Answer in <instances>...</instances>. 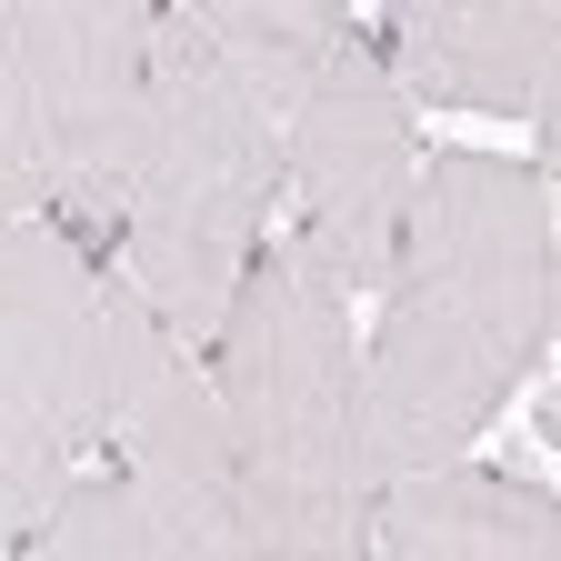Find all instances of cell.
<instances>
[{
    "instance_id": "1",
    "label": "cell",
    "mask_w": 561,
    "mask_h": 561,
    "mask_svg": "<svg viewBox=\"0 0 561 561\" xmlns=\"http://www.w3.org/2000/svg\"><path fill=\"white\" fill-rule=\"evenodd\" d=\"M210 411L241 471L261 561H371V461H362V311L280 241H261L221 341L201 351Z\"/></svg>"
},
{
    "instance_id": "2",
    "label": "cell",
    "mask_w": 561,
    "mask_h": 561,
    "mask_svg": "<svg viewBox=\"0 0 561 561\" xmlns=\"http://www.w3.org/2000/svg\"><path fill=\"white\" fill-rule=\"evenodd\" d=\"M271 221H280V121L191 41L181 11H161V31H151V121H140L101 271L161 321L171 351L201 362L221 341Z\"/></svg>"
},
{
    "instance_id": "3",
    "label": "cell",
    "mask_w": 561,
    "mask_h": 561,
    "mask_svg": "<svg viewBox=\"0 0 561 561\" xmlns=\"http://www.w3.org/2000/svg\"><path fill=\"white\" fill-rule=\"evenodd\" d=\"M111 432V280L60 221H0V551L101 461Z\"/></svg>"
},
{
    "instance_id": "4",
    "label": "cell",
    "mask_w": 561,
    "mask_h": 561,
    "mask_svg": "<svg viewBox=\"0 0 561 561\" xmlns=\"http://www.w3.org/2000/svg\"><path fill=\"white\" fill-rule=\"evenodd\" d=\"M391 280L421 291V301H442V311H461V321H481L522 371H541L551 362V331H561L551 171L541 161H512V151H471V140L421 151Z\"/></svg>"
},
{
    "instance_id": "5",
    "label": "cell",
    "mask_w": 561,
    "mask_h": 561,
    "mask_svg": "<svg viewBox=\"0 0 561 561\" xmlns=\"http://www.w3.org/2000/svg\"><path fill=\"white\" fill-rule=\"evenodd\" d=\"M421 151H432V140H421V111L391 91L371 41H351L311 81V101L280 121V241H291L351 311H371L381 280H391Z\"/></svg>"
},
{
    "instance_id": "6",
    "label": "cell",
    "mask_w": 561,
    "mask_h": 561,
    "mask_svg": "<svg viewBox=\"0 0 561 561\" xmlns=\"http://www.w3.org/2000/svg\"><path fill=\"white\" fill-rule=\"evenodd\" d=\"M151 31L161 11H140V0H11L41 221H60L91 261L111 251V210L140 151V121H151Z\"/></svg>"
},
{
    "instance_id": "7",
    "label": "cell",
    "mask_w": 561,
    "mask_h": 561,
    "mask_svg": "<svg viewBox=\"0 0 561 561\" xmlns=\"http://www.w3.org/2000/svg\"><path fill=\"white\" fill-rule=\"evenodd\" d=\"M522 381L531 371L481 321L381 280L371 341H362V461H371V491H391L411 471H442V461H471L481 432L522 401Z\"/></svg>"
},
{
    "instance_id": "8",
    "label": "cell",
    "mask_w": 561,
    "mask_h": 561,
    "mask_svg": "<svg viewBox=\"0 0 561 561\" xmlns=\"http://www.w3.org/2000/svg\"><path fill=\"white\" fill-rule=\"evenodd\" d=\"M371 60L411 111H461V121H522L551 130L561 91V21L541 0H391L362 21Z\"/></svg>"
},
{
    "instance_id": "9",
    "label": "cell",
    "mask_w": 561,
    "mask_h": 561,
    "mask_svg": "<svg viewBox=\"0 0 561 561\" xmlns=\"http://www.w3.org/2000/svg\"><path fill=\"white\" fill-rule=\"evenodd\" d=\"M371 561H561V512L522 471L442 461L371 502Z\"/></svg>"
},
{
    "instance_id": "10",
    "label": "cell",
    "mask_w": 561,
    "mask_h": 561,
    "mask_svg": "<svg viewBox=\"0 0 561 561\" xmlns=\"http://www.w3.org/2000/svg\"><path fill=\"white\" fill-rule=\"evenodd\" d=\"M181 21L271 121H291L311 81L362 41V11H341V0H191Z\"/></svg>"
},
{
    "instance_id": "11",
    "label": "cell",
    "mask_w": 561,
    "mask_h": 561,
    "mask_svg": "<svg viewBox=\"0 0 561 561\" xmlns=\"http://www.w3.org/2000/svg\"><path fill=\"white\" fill-rule=\"evenodd\" d=\"M11 561H151V551H140V512H130L121 471H111V461H91V471L50 502V522H41Z\"/></svg>"
},
{
    "instance_id": "12",
    "label": "cell",
    "mask_w": 561,
    "mask_h": 561,
    "mask_svg": "<svg viewBox=\"0 0 561 561\" xmlns=\"http://www.w3.org/2000/svg\"><path fill=\"white\" fill-rule=\"evenodd\" d=\"M41 210V161H31V101H21V41H11V0H0V221Z\"/></svg>"
},
{
    "instance_id": "13",
    "label": "cell",
    "mask_w": 561,
    "mask_h": 561,
    "mask_svg": "<svg viewBox=\"0 0 561 561\" xmlns=\"http://www.w3.org/2000/svg\"><path fill=\"white\" fill-rule=\"evenodd\" d=\"M0 561H11V551H0Z\"/></svg>"
}]
</instances>
